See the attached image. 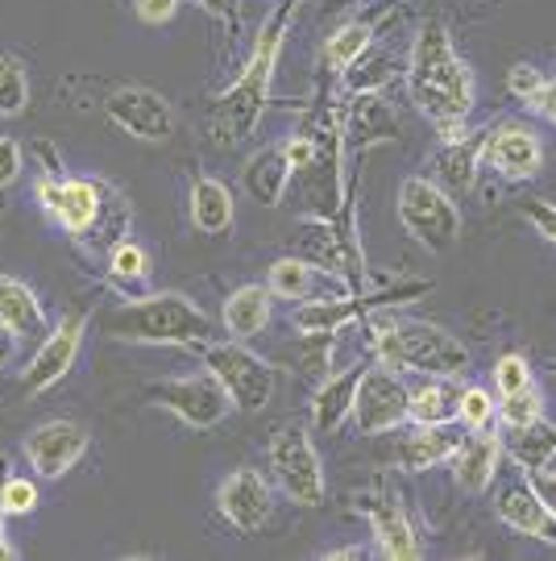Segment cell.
<instances>
[{"instance_id": "1", "label": "cell", "mask_w": 556, "mask_h": 561, "mask_svg": "<svg viewBox=\"0 0 556 561\" xmlns=\"http://www.w3.org/2000/svg\"><path fill=\"white\" fill-rule=\"evenodd\" d=\"M299 18V0H282L278 9H270V18L262 21L258 38L250 46V55L241 62L238 80L220 92L212 108H208V134L217 146L233 150L258 129V121L270 108V92H275V71L282 42L291 34V25Z\"/></svg>"}, {"instance_id": "2", "label": "cell", "mask_w": 556, "mask_h": 561, "mask_svg": "<svg viewBox=\"0 0 556 561\" xmlns=\"http://www.w3.org/2000/svg\"><path fill=\"white\" fill-rule=\"evenodd\" d=\"M407 96L416 104L419 117H428L432 125L444 121H470L477 104V83L470 62L457 55L453 34L440 18H428L412 38L407 50Z\"/></svg>"}, {"instance_id": "3", "label": "cell", "mask_w": 556, "mask_h": 561, "mask_svg": "<svg viewBox=\"0 0 556 561\" xmlns=\"http://www.w3.org/2000/svg\"><path fill=\"white\" fill-rule=\"evenodd\" d=\"M104 333L125 345H179L199 350L212 341V317L183 291H150L104 312Z\"/></svg>"}, {"instance_id": "4", "label": "cell", "mask_w": 556, "mask_h": 561, "mask_svg": "<svg viewBox=\"0 0 556 561\" xmlns=\"http://www.w3.org/2000/svg\"><path fill=\"white\" fill-rule=\"evenodd\" d=\"M370 354L391 370H412L424 379H465L474 354L444 324L432 321H374L370 324Z\"/></svg>"}, {"instance_id": "5", "label": "cell", "mask_w": 556, "mask_h": 561, "mask_svg": "<svg viewBox=\"0 0 556 561\" xmlns=\"http://www.w3.org/2000/svg\"><path fill=\"white\" fill-rule=\"evenodd\" d=\"M432 283L412 279V283H391V287H378V291H345V296H312V300L296 304L291 324H296L303 337H337L340 329L358 321H370L386 308L398 304H416L419 296H428Z\"/></svg>"}, {"instance_id": "6", "label": "cell", "mask_w": 556, "mask_h": 561, "mask_svg": "<svg viewBox=\"0 0 556 561\" xmlns=\"http://www.w3.org/2000/svg\"><path fill=\"white\" fill-rule=\"evenodd\" d=\"M266 458H270V482H275V491L287 503L320 507L328 500V474H324L320 449L303 424L275 428V437L266 445Z\"/></svg>"}, {"instance_id": "7", "label": "cell", "mask_w": 556, "mask_h": 561, "mask_svg": "<svg viewBox=\"0 0 556 561\" xmlns=\"http://www.w3.org/2000/svg\"><path fill=\"white\" fill-rule=\"evenodd\" d=\"M398 221L407 229V238L416 241L419 250L428 254H444L453 250L461 238V208L457 201L449 196V187H440L437 180L428 175H407L398 183Z\"/></svg>"}, {"instance_id": "8", "label": "cell", "mask_w": 556, "mask_h": 561, "mask_svg": "<svg viewBox=\"0 0 556 561\" xmlns=\"http://www.w3.org/2000/svg\"><path fill=\"white\" fill-rule=\"evenodd\" d=\"M199 358L208 366V375H217V382L224 387V396L233 400L238 412H262L275 400L278 370L262 354H254L245 341H204Z\"/></svg>"}, {"instance_id": "9", "label": "cell", "mask_w": 556, "mask_h": 561, "mask_svg": "<svg viewBox=\"0 0 556 561\" xmlns=\"http://www.w3.org/2000/svg\"><path fill=\"white\" fill-rule=\"evenodd\" d=\"M34 192L42 201V213L71 238H92L104 217V204L113 196V187L92 175H55V171L38 175Z\"/></svg>"}, {"instance_id": "10", "label": "cell", "mask_w": 556, "mask_h": 561, "mask_svg": "<svg viewBox=\"0 0 556 561\" xmlns=\"http://www.w3.org/2000/svg\"><path fill=\"white\" fill-rule=\"evenodd\" d=\"M407 408H412V387L403 382V370H391L382 362H366L358 396H354V412H349V421L361 437H382V433L407 428Z\"/></svg>"}, {"instance_id": "11", "label": "cell", "mask_w": 556, "mask_h": 561, "mask_svg": "<svg viewBox=\"0 0 556 561\" xmlns=\"http://www.w3.org/2000/svg\"><path fill=\"white\" fill-rule=\"evenodd\" d=\"M146 400L179 416L187 428H217L233 412V400L224 396L217 375H187V379H159L146 387Z\"/></svg>"}, {"instance_id": "12", "label": "cell", "mask_w": 556, "mask_h": 561, "mask_svg": "<svg viewBox=\"0 0 556 561\" xmlns=\"http://www.w3.org/2000/svg\"><path fill=\"white\" fill-rule=\"evenodd\" d=\"M358 512L370 524V549H374V558H386V561L424 558V537H419V528L412 524L407 507L398 503V495L391 486L374 482V491L358 495Z\"/></svg>"}, {"instance_id": "13", "label": "cell", "mask_w": 556, "mask_h": 561, "mask_svg": "<svg viewBox=\"0 0 556 561\" xmlns=\"http://www.w3.org/2000/svg\"><path fill=\"white\" fill-rule=\"evenodd\" d=\"M275 503H278L275 482L266 479L262 470H250V466H238V470H229L217 482L220 520L229 524L233 533H241V537L262 533L270 524V516H275Z\"/></svg>"}, {"instance_id": "14", "label": "cell", "mask_w": 556, "mask_h": 561, "mask_svg": "<svg viewBox=\"0 0 556 561\" xmlns=\"http://www.w3.org/2000/svg\"><path fill=\"white\" fill-rule=\"evenodd\" d=\"M83 333H88V312H67L62 321L50 324L46 337L38 341V350H34V358L25 362V370H21V391L42 396V391L59 387L71 375L76 358H80Z\"/></svg>"}, {"instance_id": "15", "label": "cell", "mask_w": 556, "mask_h": 561, "mask_svg": "<svg viewBox=\"0 0 556 561\" xmlns=\"http://www.w3.org/2000/svg\"><path fill=\"white\" fill-rule=\"evenodd\" d=\"M104 117L138 141H166L175 134L171 101L146 83H117L104 92Z\"/></svg>"}, {"instance_id": "16", "label": "cell", "mask_w": 556, "mask_h": 561, "mask_svg": "<svg viewBox=\"0 0 556 561\" xmlns=\"http://www.w3.org/2000/svg\"><path fill=\"white\" fill-rule=\"evenodd\" d=\"M482 167H490L498 180L528 183L544 167V141L540 134L519 117H502L486 125V146H482Z\"/></svg>"}, {"instance_id": "17", "label": "cell", "mask_w": 556, "mask_h": 561, "mask_svg": "<svg viewBox=\"0 0 556 561\" xmlns=\"http://www.w3.org/2000/svg\"><path fill=\"white\" fill-rule=\"evenodd\" d=\"M21 454L30 461V470L38 474L42 482H59L67 470H76L80 458L88 454V428L67 416H55V421H42L25 433L21 442Z\"/></svg>"}, {"instance_id": "18", "label": "cell", "mask_w": 556, "mask_h": 561, "mask_svg": "<svg viewBox=\"0 0 556 561\" xmlns=\"http://www.w3.org/2000/svg\"><path fill=\"white\" fill-rule=\"evenodd\" d=\"M299 245H303V259L316 262L324 275H337L345 279V291H361V250L358 238H345L337 225L324 221H299Z\"/></svg>"}, {"instance_id": "19", "label": "cell", "mask_w": 556, "mask_h": 561, "mask_svg": "<svg viewBox=\"0 0 556 561\" xmlns=\"http://www.w3.org/2000/svg\"><path fill=\"white\" fill-rule=\"evenodd\" d=\"M495 516L498 524H507L511 533L519 537H528V541H540V545H553L556 549V516L544 507L536 491H532V482L528 474H519V479L502 482L495 491Z\"/></svg>"}, {"instance_id": "20", "label": "cell", "mask_w": 556, "mask_h": 561, "mask_svg": "<svg viewBox=\"0 0 556 561\" xmlns=\"http://www.w3.org/2000/svg\"><path fill=\"white\" fill-rule=\"evenodd\" d=\"M502 458H507L502 437H498L495 428H477L470 437H461L457 454H453V482L465 495H482V491H490Z\"/></svg>"}, {"instance_id": "21", "label": "cell", "mask_w": 556, "mask_h": 561, "mask_svg": "<svg viewBox=\"0 0 556 561\" xmlns=\"http://www.w3.org/2000/svg\"><path fill=\"white\" fill-rule=\"evenodd\" d=\"M461 445V433L453 424H412L395 445V461L398 470L407 474H424L440 461H453Z\"/></svg>"}, {"instance_id": "22", "label": "cell", "mask_w": 556, "mask_h": 561, "mask_svg": "<svg viewBox=\"0 0 556 561\" xmlns=\"http://www.w3.org/2000/svg\"><path fill=\"white\" fill-rule=\"evenodd\" d=\"M275 317V296H270V287L266 283H241L233 287L224 304H220V324H224V333L238 341H250L266 333V324Z\"/></svg>"}, {"instance_id": "23", "label": "cell", "mask_w": 556, "mask_h": 561, "mask_svg": "<svg viewBox=\"0 0 556 561\" xmlns=\"http://www.w3.org/2000/svg\"><path fill=\"white\" fill-rule=\"evenodd\" d=\"M187 213H192V225H196L204 238H224L233 229L238 204H233V192L220 180H212V175H192Z\"/></svg>"}, {"instance_id": "24", "label": "cell", "mask_w": 556, "mask_h": 561, "mask_svg": "<svg viewBox=\"0 0 556 561\" xmlns=\"http://www.w3.org/2000/svg\"><path fill=\"white\" fill-rule=\"evenodd\" d=\"M0 324L18 341H42L46 337V304L34 296L30 283L0 275Z\"/></svg>"}, {"instance_id": "25", "label": "cell", "mask_w": 556, "mask_h": 561, "mask_svg": "<svg viewBox=\"0 0 556 561\" xmlns=\"http://www.w3.org/2000/svg\"><path fill=\"white\" fill-rule=\"evenodd\" d=\"M361 370H366V362H354L349 370H337L333 379H324L316 387V396H312V428L316 433H337L340 424L349 421Z\"/></svg>"}, {"instance_id": "26", "label": "cell", "mask_w": 556, "mask_h": 561, "mask_svg": "<svg viewBox=\"0 0 556 561\" xmlns=\"http://www.w3.org/2000/svg\"><path fill=\"white\" fill-rule=\"evenodd\" d=\"M296 171H291V162L282 154V146H262L258 154H250L245 159V171H241V187H245V196L262 208H275L282 201V192H287V180H291Z\"/></svg>"}, {"instance_id": "27", "label": "cell", "mask_w": 556, "mask_h": 561, "mask_svg": "<svg viewBox=\"0 0 556 561\" xmlns=\"http://www.w3.org/2000/svg\"><path fill=\"white\" fill-rule=\"evenodd\" d=\"M374 38H378L374 21H340L337 30L328 34V42H324V50H320L324 76H345V71H354V67L370 55Z\"/></svg>"}, {"instance_id": "28", "label": "cell", "mask_w": 556, "mask_h": 561, "mask_svg": "<svg viewBox=\"0 0 556 561\" xmlns=\"http://www.w3.org/2000/svg\"><path fill=\"white\" fill-rule=\"evenodd\" d=\"M502 449H507V458L516 461L519 470L553 466L556 461V424L544 421V416H536V421H528V424H516V428H507Z\"/></svg>"}, {"instance_id": "29", "label": "cell", "mask_w": 556, "mask_h": 561, "mask_svg": "<svg viewBox=\"0 0 556 561\" xmlns=\"http://www.w3.org/2000/svg\"><path fill=\"white\" fill-rule=\"evenodd\" d=\"M320 271L316 262H308L303 254H291V259H275L270 262V271H266V287H270V296L275 300H287V304H303L316 296L320 287Z\"/></svg>"}, {"instance_id": "30", "label": "cell", "mask_w": 556, "mask_h": 561, "mask_svg": "<svg viewBox=\"0 0 556 561\" xmlns=\"http://www.w3.org/2000/svg\"><path fill=\"white\" fill-rule=\"evenodd\" d=\"M457 379H428L424 387L412 391L407 424H457Z\"/></svg>"}, {"instance_id": "31", "label": "cell", "mask_w": 556, "mask_h": 561, "mask_svg": "<svg viewBox=\"0 0 556 561\" xmlns=\"http://www.w3.org/2000/svg\"><path fill=\"white\" fill-rule=\"evenodd\" d=\"M482 146H486V129L482 134H465L461 141H440V187H453V192H470L477 180V167H482Z\"/></svg>"}, {"instance_id": "32", "label": "cell", "mask_w": 556, "mask_h": 561, "mask_svg": "<svg viewBox=\"0 0 556 561\" xmlns=\"http://www.w3.org/2000/svg\"><path fill=\"white\" fill-rule=\"evenodd\" d=\"M349 134L361 141V146H374V141H395L398 134V117L386 101H378L374 92H361L354 108H349Z\"/></svg>"}, {"instance_id": "33", "label": "cell", "mask_w": 556, "mask_h": 561, "mask_svg": "<svg viewBox=\"0 0 556 561\" xmlns=\"http://www.w3.org/2000/svg\"><path fill=\"white\" fill-rule=\"evenodd\" d=\"M30 108V80L21 59L0 50V121H18Z\"/></svg>"}, {"instance_id": "34", "label": "cell", "mask_w": 556, "mask_h": 561, "mask_svg": "<svg viewBox=\"0 0 556 561\" xmlns=\"http://www.w3.org/2000/svg\"><path fill=\"white\" fill-rule=\"evenodd\" d=\"M498 421V396L490 387H482V382H470V387H461V400H457V424H465L470 433L477 428H495Z\"/></svg>"}, {"instance_id": "35", "label": "cell", "mask_w": 556, "mask_h": 561, "mask_svg": "<svg viewBox=\"0 0 556 561\" xmlns=\"http://www.w3.org/2000/svg\"><path fill=\"white\" fill-rule=\"evenodd\" d=\"M108 271H113V279H120V283L150 279V254L141 250L138 241L120 238L108 245Z\"/></svg>"}, {"instance_id": "36", "label": "cell", "mask_w": 556, "mask_h": 561, "mask_svg": "<svg viewBox=\"0 0 556 561\" xmlns=\"http://www.w3.org/2000/svg\"><path fill=\"white\" fill-rule=\"evenodd\" d=\"M38 503H42L38 474H34V479L13 474V470L4 474V482H0V507H4V516H30Z\"/></svg>"}, {"instance_id": "37", "label": "cell", "mask_w": 556, "mask_h": 561, "mask_svg": "<svg viewBox=\"0 0 556 561\" xmlns=\"http://www.w3.org/2000/svg\"><path fill=\"white\" fill-rule=\"evenodd\" d=\"M536 416H544V391L536 382L516 391V396H507V400H498V424L502 428H516V424H528Z\"/></svg>"}, {"instance_id": "38", "label": "cell", "mask_w": 556, "mask_h": 561, "mask_svg": "<svg viewBox=\"0 0 556 561\" xmlns=\"http://www.w3.org/2000/svg\"><path fill=\"white\" fill-rule=\"evenodd\" d=\"M490 379H495L498 400H507V396H516L523 387H532V362L523 358V354H502L495 362V370H490Z\"/></svg>"}, {"instance_id": "39", "label": "cell", "mask_w": 556, "mask_h": 561, "mask_svg": "<svg viewBox=\"0 0 556 561\" xmlns=\"http://www.w3.org/2000/svg\"><path fill=\"white\" fill-rule=\"evenodd\" d=\"M544 80H548V76L540 71L536 62H511V71H507V92H511L519 104H532L540 96Z\"/></svg>"}, {"instance_id": "40", "label": "cell", "mask_w": 556, "mask_h": 561, "mask_svg": "<svg viewBox=\"0 0 556 561\" xmlns=\"http://www.w3.org/2000/svg\"><path fill=\"white\" fill-rule=\"evenodd\" d=\"M519 213L528 217V225L536 229L540 238L548 241V245H556V204H548V201H523V204H519Z\"/></svg>"}, {"instance_id": "41", "label": "cell", "mask_w": 556, "mask_h": 561, "mask_svg": "<svg viewBox=\"0 0 556 561\" xmlns=\"http://www.w3.org/2000/svg\"><path fill=\"white\" fill-rule=\"evenodd\" d=\"M21 171H25V150H21V141L0 134V192L13 187V183L21 180Z\"/></svg>"}, {"instance_id": "42", "label": "cell", "mask_w": 556, "mask_h": 561, "mask_svg": "<svg viewBox=\"0 0 556 561\" xmlns=\"http://www.w3.org/2000/svg\"><path fill=\"white\" fill-rule=\"evenodd\" d=\"M183 0H134V18L141 25H171L179 18Z\"/></svg>"}, {"instance_id": "43", "label": "cell", "mask_w": 556, "mask_h": 561, "mask_svg": "<svg viewBox=\"0 0 556 561\" xmlns=\"http://www.w3.org/2000/svg\"><path fill=\"white\" fill-rule=\"evenodd\" d=\"M282 154L291 162V171H308L316 162V141L308 138V134H291V138L282 141Z\"/></svg>"}, {"instance_id": "44", "label": "cell", "mask_w": 556, "mask_h": 561, "mask_svg": "<svg viewBox=\"0 0 556 561\" xmlns=\"http://www.w3.org/2000/svg\"><path fill=\"white\" fill-rule=\"evenodd\" d=\"M528 474V482H532V491H536L540 500H544V507L556 516V470L553 466H540V470H523Z\"/></svg>"}, {"instance_id": "45", "label": "cell", "mask_w": 556, "mask_h": 561, "mask_svg": "<svg viewBox=\"0 0 556 561\" xmlns=\"http://www.w3.org/2000/svg\"><path fill=\"white\" fill-rule=\"evenodd\" d=\"M9 474V454H0V482ZM0 561H18V545L9 537V516H4V507H0Z\"/></svg>"}, {"instance_id": "46", "label": "cell", "mask_w": 556, "mask_h": 561, "mask_svg": "<svg viewBox=\"0 0 556 561\" xmlns=\"http://www.w3.org/2000/svg\"><path fill=\"white\" fill-rule=\"evenodd\" d=\"M528 113H536V117L553 121V125H556V76H548V80H544L540 96L532 104H528Z\"/></svg>"}, {"instance_id": "47", "label": "cell", "mask_w": 556, "mask_h": 561, "mask_svg": "<svg viewBox=\"0 0 556 561\" xmlns=\"http://www.w3.org/2000/svg\"><path fill=\"white\" fill-rule=\"evenodd\" d=\"M366 553H374V549H361V545H345V549H328L324 558H328V561H354V558H366Z\"/></svg>"}, {"instance_id": "48", "label": "cell", "mask_w": 556, "mask_h": 561, "mask_svg": "<svg viewBox=\"0 0 556 561\" xmlns=\"http://www.w3.org/2000/svg\"><path fill=\"white\" fill-rule=\"evenodd\" d=\"M13 354H18V337L0 324V366H4V362H13Z\"/></svg>"}, {"instance_id": "49", "label": "cell", "mask_w": 556, "mask_h": 561, "mask_svg": "<svg viewBox=\"0 0 556 561\" xmlns=\"http://www.w3.org/2000/svg\"><path fill=\"white\" fill-rule=\"evenodd\" d=\"M204 9H208V13H217V18H224V21H233V18H238V9H233V0H204Z\"/></svg>"}, {"instance_id": "50", "label": "cell", "mask_w": 556, "mask_h": 561, "mask_svg": "<svg viewBox=\"0 0 556 561\" xmlns=\"http://www.w3.org/2000/svg\"><path fill=\"white\" fill-rule=\"evenodd\" d=\"M358 0H324V13H337V9H354Z\"/></svg>"}]
</instances>
